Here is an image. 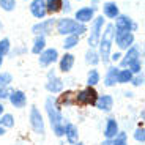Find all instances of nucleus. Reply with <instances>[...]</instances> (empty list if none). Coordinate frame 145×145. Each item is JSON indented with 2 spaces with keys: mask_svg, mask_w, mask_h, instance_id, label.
I'll return each instance as SVG.
<instances>
[{
  "mask_svg": "<svg viewBox=\"0 0 145 145\" xmlns=\"http://www.w3.org/2000/svg\"><path fill=\"white\" fill-rule=\"evenodd\" d=\"M2 63H3V58L0 57V68H2Z\"/></svg>",
  "mask_w": 145,
  "mask_h": 145,
  "instance_id": "c03bdc74",
  "label": "nucleus"
},
{
  "mask_svg": "<svg viewBox=\"0 0 145 145\" xmlns=\"http://www.w3.org/2000/svg\"><path fill=\"white\" fill-rule=\"evenodd\" d=\"M8 95H10V90H8V88H5V87H0V99H2V101L8 98Z\"/></svg>",
  "mask_w": 145,
  "mask_h": 145,
  "instance_id": "e433bc0d",
  "label": "nucleus"
},
{
  "mask_svg": "<svg viewBox=\"0 0 145 145\" xmlns=\"http://www.w3.org/2000/svg\"><path fill=\"white\" fill-rule=\"evenodd\" d=\"M74 66V55L72 54H65L62 58H60V62H58V69L62 72H69Z\"/></svg>",
  "mask_w": 145,
  "mask_h": 145,
  "instance_id": "6ab92c4d",
  "label": "nucleus"
},
{
  "mask_svg": "<svg viewBox=\"0 0 145 145\" xmlns=\"http://www.w3.org/2000/svg\"><path fill=\"white\" fill-rule=\"evenodd\" d=\"M120 58H121V54H120V52H115V54H110L109 60H112V62L115 63V62H120Z\"/></svg>",
  "mask_w": 145,
  "mask_h": 145,
  "instance_id": "4c0bfd02",
  "label": "nucleus"
},
{
  "mask_svg": "<svg viewBox=\"0 0 145 145\" xmlns=\"http://www.w3.org/2000/svg\"><path fill=\"white\" fill-rule=\"evenodd\" d=\"M44 49H46V38L44 36H36L35 41H33V46H32V52L40 55Z\"/></svg>",
  "mask_w": 145,
  "mask_h": 145,
  "instance_id": "b1692460",
  "label": "nucleus"
},
{
  "mask_svg": "<svg viewBox=\"0 0 145 145\" xmlns=\"http://www.w3.org/2000/svg\"><path fill=\"white\" fill-rule=\"evenodd\" d=\"M95 107L98 110H103V112H110L114 107V98L110 95H98Z\"/></svg>",
  "mask_w": 145,
  "mask_h": 145,
  "instance_id": "ddd939ff",
  "label": "nucleus"
},
{
  "mask_svg": "<svg viewBox=\"0 0 145 145\" xmlns=\"http://www.w3.org/2000/svg\"><path fill=\"white\" fill-rule=\"evenodd\" d=\"M115 30L118 32H134L137 29V24L133 22V19L129 16H125V14H118L115 18V24H114Z\"/></svg>",
  "mask_w": 145,
  "mask_h": 145,
  "instance_id": "6e6552de",
  "label": "nucleus"
},
{
  "mask_svg": "<svg viewBox=\"0 0 145 145\" xmlns=\"http://www.w3.org/2000/svg\"><path fill=\"white\" fill-rule=\"evenodd\" d=\"M103 13H104V16L109 19H115L117 16L120 14L118 7H117L115 2H106V3H103Z\"/></svg>",
  "mask_w": 145,
  "mask_h": 145,
  "instance_id": "4be33fe9",
  "label": "nucleus"
},
{
  "mask_svg": "<svg viewBox=\"0 0 145 145\" xmlns=\"http://www.w3.org/2000/svg\"><path fill=\"white\" fill-rule=\"evenodd\" d=\"M95 16V10L90 7H82L79 8V10L76 11V19L74 21L80 22V24H87V22H90L91 19H93Z\"/></svg>",
  "mask_w": 145,
  "mask_h": 145,
  "instance_id": "dca6fc26",
  "label": "nucleus"
},
{
  "mask_svg": "<svg viewBox=\"0 0 145 145\" xmlns=\"http://www.w3.org/2000/svg\"><path fill=\"white\" fill-rule=\"evenodd\" d=\"M85 62L88 63V65H91V66H96L101 60H99V54L95 49H88L87 51V54H85Z\"/></svg>",
  "mask_w": 145,
  "mask_h": 145,
  "instance_id": "bb28decb",
  "label": "nucleus"
},
{
  "mask_svg": "<svg viewBox=\"0 0 145 145\" xmlns=\"http://www.w3.org/2000/svg\"><path fill=\"white\" fill-rule=\"evenodd\" d=\"M99 79H101V76H99L98 69H90L88 74H87V87H95V85H98Z\"/></svg>",
  "mask_w": 145,
  "mask_h": 145,
  "instance_id": "393cba45",
  "label": "nucleus"
},
{
  "mask_svg": "<svg viewBox=\"0 0 145 145\" xmlns=\"http://www.w3.org/2000/svg\"><path fill=\"white\" fill-rule=\"evenodd\" d=\"M8 99L16 109H22L27 106V95L22 90H13L8 95Z\"/></svg>",
  "mask_w": 145,
  "mask_h": 145,
  "instance_id": "f8f14e48",
  "label": "nucleus"
},
{
  "mask_svg": "<svg viewBox=\"0 0 145 145\" xmlns=\"http://www.w3.org/2000/svg\"><path fill=\"white\" fill-rule=\"evenodd\" d=\"M57 32L60 35H82V33L87 32V27L85 24H80V22L74 21V19H69V18H62L57 21Z\"/></svg>",
  "mask_w": 145,
  "mask_h": 145,
  "instance_id": "7ed1b4c3",
  "label": "nucleus"
},
{
  "mask_svg": "<svg viewBox=\"0 0 145 145\" xmlns=\"http://www.w3.org/2000/svg\"><path fill=\"white\" fill-rule=\"evenodd\" d=\"M5 133H7V131H5V128L0 126V136H5Z\"/></svg>",
  "mask_w": 145,
  "mask_h": 145,
  "instance_id": "79ce46f5",
  "label": "nucleus"
},
{
  "mask_svg": "<svg viewBox=\"0 0 145 145\" xmlns=\"http://www.w3.org/2000/svg\"><path fill=\"white\" fill-rule=\"evenodd\" d=\"M0 8L3 11H13L16 8V0H0Z\"/></svg>",
  "mask_w": 145,
  "mask_h": 145,
  "instance_id": "72a5a7b5",
  "label": "nucleus"
},
{
  "mask_svg": "<svg viewBox=\"0 0 145 145\" xmlns=\"http://www.w3.org/2000/svg\"><path fill=\"white\" fill-rule=\"evenodd\" d=\"M134 139L137 142H140V144H144V142H145V128L144 126L137 128V129L134 131Z\"/></svg>",
  "mask_w": 145,
  "mask_h": 145,
  "instance_id": "f704fd0d",
  "label": "nucleus"
},
{
  "mask_svg": "<svg viewBox=\"0 0 145 145\" xmlns=\"http://www.w3.org/2000/svg\"><path fill=\"white\" fill-rule=\"evenodd\" d=\"M121 57L123 58H120V65L123 66V68H126L129 62H133V60H136V58H140V52H139V49L133 44L129 49H126V54L121 55Z\"/></svg>",
  "mask_w": 145,
  "mask_h": 145,
  "instance_id": "a211bd4d",
  "label": "nucleus"
},
{
  "mask_svg": "<svg viewBox=\"0 0 145 145\" xmlns=\"http://www.w3.org/2000/svg\"><path fill=\"white\" fill-rule=\"evenodd\" d=\"M126 68L129 69L133 74H139V72H142V60L140 58H136V60H133V62L128 63Z\"/></svg>",
  "mask_w": 145,
  "mask_h": 145,
  "instance_id": "c756f323",
  "label": "nucleus"
},
{
  "mask_svg": "<svg viewBox=\"0 0 145 145\" xmlns=\"http://www.w3.org/2000/svg\"><path fill=\"white\" fill-rule=\"evenodd\" d=\"M98 98V91L95 87H85L82 90L74 91V106L79 107H87V106H95Z\"/></svg>",
  "mask_w": 145,
  "mask_h": 145,
  "instance_id": "20e7f679",
  "label": "nucleus"
},
{
  "mask_svg": "<svg viewBox=\"0 0 145 145\" xmlns=\"http://www.w3.org/2000/svg\"><path fill=\"white\" fill-rule=\"evenodd\" d=\"M72 145H85L84 142H76V144H72Z\"/></svg>",
  "mask_w": 145,
  "mask_h": 145,
  "instance_id": "37998d69",
  "label": "nucleus"
},
{
  "mask_svg": "<svg viewBox=\"0 0 145 145\" xmlns=\"http://www.w3.org/2000/svg\"><path fill=\"white\" fill-rule=\"evenodd\" d=\"M101 145H112V140H109V139H106V140H103Z\"/></svg>",
  "mask_w": 145,
  "mask_h": 145,
  "instance_id": "ea45409f",
  "label": "nucleus"
},
{
  "mask_svg": "<svg viewBox=\"0 0 145 145\" xmlns=\"http://www.w3.org/2000/svg\"><path fill=\"white\" fill-rule=\"evenodd\" d=\"M44 3H46V13L55 14L58 11H62L63 0H44Z\"/></svg>",
  "mask_w": 145,
  "mask_h": 145,
  "instance_id": "5701e85b",
  "label": "nucleus"
},
{
  "mask_svg": "<svg viewBox=\"0 0 145 145\" xmlns=\"http://www.w3.org/2000/svg\"><path fill=\"white\" fill-rule=\"evenodd\" d=\"M112 145H128V134L123 131H118V134L112 139Z\"/></svg>",
  "mask_w": 145,
  "mask_h": 145,
  "instance_id": "7c9ffc66",
  "label": "nucleus"
},
{
  "mask_svg": "<svg viewBox=\"0 0 145 145\" xmlns=\"http://www.w3.org/2000/svg\"><path fill=\"white\" fill-rule=\"evenodd\" d=\"M30 13L36 19L46 18L47 13H46V3H44V0H32V3H30Z\"/></svg>",
  "mask_w": 145,
  "mask_h": 145,
  "instance_id": "4468645a",
  "label": "nucleus"
},
{
  "mask_svg": "<svg viewBox=\"0 0 145 145\" xmlns=\"http://www.w3.org/2000/svg\"><path fill=\"white\" fill-rule=\"evenodd\" d=\"M46 90L52 95H57V93H62L63 91V80L55 74V71L47 72V82H46Z\"/></svg>",
  "mask_w": 145,
  "mask_h": 145,
  "instance_id": "0eeeda50",
  "label": "nucleus"
},
{
  "mask_svg": "<svg viewBox=\"0 0 145 145\" xmlns=\"http://www.w3.org/2000/svg\"><path fill=\"white\" fill-rule=\"evenodd\" d=\"M57 104L58 107H69V106H74V91L71 90H66V91H62L60 98L57 99Z\"/></svg>",
  "mask_w": 145,
  "mask_h": 145,
  "instance_id": "aec40b11",
  "label": "nucleus"
},
{
  "mask_svg": "<svg viewBox=\"0 0 145 145\" xmlns=\"http://www.w3.org/2000/svg\"><path fill=\"white\" fill-rule=\"evenodd\" d=\"M118 69H120V68H117V66H109V68H107V71H106V76H104V80H103L106 87H115Z\"/></svg>",
  "mask_w": 145,
  "mask_h": 145,
  "instance_id": "412c9836",
  "label": "nucleus"
},
{
  "mask_svg": "<svg viewBox=\"0 0 145 145\" xmlns=\"http://www.w3.org/2000/svg\"><path fill=\"white\" fill-rule=\"evenodd\" d=\"M10 47H11V43L8 38H3V40H0V57L3 58L5 55L10 54Z\"/></svg>",
  "mask_w": 145,
  "mask_h": 145,
  "instance_id": "2f4dec72",
  "label": "nucleus"
},
{
  "mask_svg": "<svg viewBox=\"0 0 145 145\" xmlns=\"http://www.w3.org/2000/svg\"><path fill=\"white\" fill-rule=\"evenodd\" d=\"M30 126H32V129L35 131L36 134H40V136H44V133H46L43 115H41L40 109L35 107V106L30 109Z\"/></svg>",
  "mask_w": 145,
  "mask_h": 145,
  "instance_id": "423d86ee",
  "label": "nucleus"
},
{
  "mask_svg": "<svg viewBox=\"0 0 145 145\" xmlns=\"http://www.w3.org/2000/svg\"><path fill=\"white\" fill-rule=\"evenodd\" d=\"M131 84H133V85H136V87H140V85H144V74H142V72H139V74L133 76Z\"/></svg>",
  "mask_w": 145,
  "mask_h": 145,
  "instance_id": "c9c22d12",
  "label": "nucleus"
},
{
  "mask_svg": "<svg viewBox=\"0 0 145 145\" xmlns=\"http://www.w3.org/2000/svg\"><path fill=\"white\" fill-rule=\"evenodd\" d=\"M57 60H58V51L55 47L44 49L40 54V58H38V62H40L41 66H49V65H52V63H55Z\"/></svg>",
  "mask_w": 145,
  "mask_h": 145,
  "instance_id": "9b49d317",
  "label": "nucleus"
},
{
  "mask_svg": "<svg viewBox=\"0 0 145 145\" xmlns=\"http://www.w3.org/2000/svg\"><path fill=\"white\" fill-rule=\"evenodd\" d=\"M62 10H65L66 13H68V11L71 10V7H69V2H68V0H63V7H62Z\"/></svg>",
  "mask_w": 145,
  "mask_h": 145,
  "instance_id": "58836bf2",
  "label": "nucleus"
},
{
  "mask_svg": "<svg viewBox=\"0 0 145 145\" xmlns=\"http://www.w3.org/2000/svg\"><path fill=\"white\" fill-rule=\"evenodd\" d=\"M11 82H13V76H11L10 72H7V71L0 72V87H5V88H7Z\"/></svg>",
  "mask_w": 145,
  "mask_h": 145,
  "instance_id": "473e14b6",
  "label": "nucleus"
},
{
  "mask_svg": "<svg viewBox=\"0 0 145 145\" xmlns=\"http://www.w3.org/2000/svg\"><path fill=\"white\" fill-rule=\"evenodd\" d=\"M3 110H5V106L0 103V117H2V114H3Z\"/></svg>",
  "mask_w": 145,
  "mask_h": 145,
  "instance_id": "a19ab883",
  "label": "nucleus"
},
{
  "mask_svg": "<svg viewBox=\"0 0 145 145\" xmlns=\"http://www.w3.org/2000/svg\"><path fill=\"white\" fill-rule=\"evenodd\" d=\"M79 44V36L77 35H68L63 41V49H72Z\"/></svg>",
  "mask_w": 145,
  "mask_h": 145,
  "instance_id": "c85d7f7f",
  "label": "nucleus"
},
{
  "mask_svg": "<svg viewBox=\"0 0 145 145\" xmlns=\"http://www.w3.org/2000/svg\"><path fill=\"white\" fill-rule=\"evenodd\" d=\"M118 131H120L118 121H117L115 118H112V117H110V118L106 120V126H104V137L106 139L112 140V139L118 134Z\"/></svg>",
  "mask_w": 145,
  "mask_h": 145,
  "instance_id": "2eb2a0df",
  "label": "nucleus"
},
{
  "mask_svg": "<svg viewBox=\"0 0 145 145\" xmlns=\"http://www.w3.org/2000/svg\"><path fill=\"white\" fill-rule=\"evenodd\" d=\"M55 21L54 19H44V21H40L38 24L32 27V32L35 33L36 36H46L52 32V27H54Z\"/></svg>",
  "mask_w": 145,
  "mask_h": 145,
  "instance_id": "9d476101",
  "label": "nucleus"
},
{
  "mask_svg": "<svg viewBox=\"0 0 145 145\" xmlns=\"http://www.w3.org/2000/svg\"><path fill=\"white\" fill-rule=\"evenodd\" d=\"M114 38H115V43L118 46V49H123V51L129 49L134 44V35H133V32H118V30H115Z\"/></svg>",
  "mask_w": 145,
  "mask_h": 145,
  "instance_id": "1a4fd4ad",
  "label": "nucleus"
},
{
  "mask_svg": "<svg viewBox=\"0 0 145 145\" xmlns=\"http://www.w3.org/2000/svg\"><path fill=\"white\" fill-rule=\"evenodd\" d=\"M44 107H46V114L49 117V121H51L52 133L57 137H63V134H65V121H63L62 109L58 107V104H57V98H54L52 95L47 96L46 103H44Z\"/></svg>",
  "mask_w": 145,
  "mask_h": 145,
  "instance_id": "f257e3e1",
  "label": "nucleus"
},
{
  "mask_svg": "<svg viewBox=\"0 0 145 145\" xmlns=\"http://www.w3.org/2000/svg\"><path fill=\"white\" fill-rule=\"evenodd\" d=\"M0 30H2V22H0Z\"/></svg>",
  "mask_w": 145,
  "mask_h": 145,
  "instance_id": "a18cd8bd",
  "label": "nucleus"
},
{
  "mask_svg": "<svg viewBox=\"0 0 145 145\" xmlns=\"http://www.w3.org/2000/svg\"><path fill=\"white\" fill-rule=\"evenodd\" d=\"M133 72L129 69H118V74H117V84H128L133 79Z\"/></svg>",
  "mask_w": 145,
  "mask_h": 145,
  "instance_id": "a878e982",
  "label": "nucleus"
},
{
  "mask_svg": "<svg viewBox=\"0 0 145 145\" xmlns=\"http://www.w3.org/2000/svg\"><path fill=\"white\" fill-rule=\"evenodd\" d=\"M0 126H3L5 129L7 128H13L14 126V117L11 114H2L0 117Z\"/></svg>",
  "mask_w": 145,
  "mask_h": 145,
  "instance_id": "cd10ccee",
  "label": "nucleus"
},
{
  "mask_svg": "<svg viewBox=\"0 0 145 145\" xmlns=\"http://www.w3.org/2000/svg\"><path fill=\"white\" fill-rule=\"evenodd\" d=\"M66 137V140L69 142V144H76V142H79V129H77V126L74 123H69V121H66L65 123V134H63Z\"/></svg>",
  "mask_w": 145,
  "mask_h": 145,
  "instance_id": "f3484780",
  "label": "nucleus"
},
{
  "mask_svg": "<svg viewBox=\"0 0 145 145\" xmlns=\"http://www.w3.org/2000/svg\"><path fill=\"white\" fill-rule=\"evenodd\" d=\"M114 35H115V27L114 24H107L104 29V32H101L99 36V60H103V63L109 62V57H110V51H112V43H114Z\"/></svg>",
  "mask_w": 145,
  "mask_h": 145,
  "instance_id": "f03ea898",
  "label": "nucleus"
},
{
  "mask_svg": "<svg viewBox=\"0 0 145 145\" xmlns=\"http://www.w3.org/2000/svg\"><path fill=\"white\" fill-rule=\"evenodd\" d=\"M103 27H104V18H103V16L95 18L93 24H91V29H90V36H88V46H90V49H93V47L98 46Z\"/></svg>",
  "mask_w": 145,
  "mask_h": 145,
  "instance_id": "39448f33",
  "label": "nucleus"
}]
</instances>
